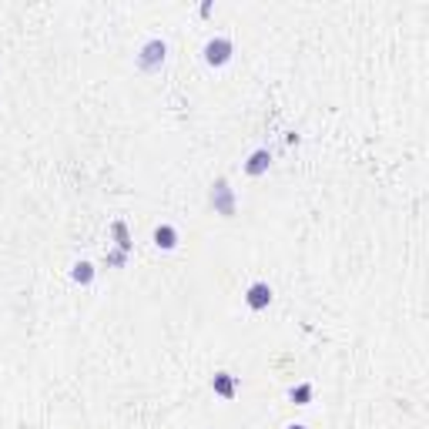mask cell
Segmentation results:
<instances>
[{
	"label": "cell",
	"mask_w": 429,
	"mask_h": 429,
	"mask_svg": "<svg viewBox=\"0 0 429 429\" xmlns=\"http://www.w3.org/2000/svg\"><path fill=\"white\" fill-rule=\"evenodd\" d=\"M168 61V41L165 37H148V41L141 44L138 51V68L144 74H154V70H161Z\"/></svg>",
	"instance_id": "cell-1"
},
{
	"label": "cell",
	"mask_w": 429,
	"mask_h": 429,
	"mask_svg": "<svg viewBox=\"0 0 429 429\" xmlns=\"http://www.w3.org/2000/svg\"><path fill=\"white\" fill-rule=\"evenodd\" d=\"M232 54H235V44H232V37H225V34L208 37L205 47H201V57H205L208 68H225L232 61Z\"/></svg>",
	"instance_id": "cell-2"
},
{
	"label": "cell",
	"mask_w": 429,
	"mask_h": 429,
	"mask_svg": "<svg viewBox=\"0 0 429 429\" xmlns=\"http://www.w3.org/2000/svg\"><path fill=\"white\" fill-rule=\"evenodd\" d=\"M211 208L225 215V218H232L235 215V192L228 188V178H218L211 185Z\"/></svg>",
	"instance_id": "cell-3"
},
{
	"label": "cell",
	"mask_w": 429,
	"mask_h": 429,
	"mask_svg": "<svg viewBox=\"0 0 429 429\" xmlns=\"http://www.w3.org/2000/svg\"><path fill=\"white\" fill-rule=\"evenodd\" d=\"M272 299H275V292H272V285L268 282H251L249 289H245V305H249L251 312H265L268 305H272Z\"/></svg>",
	"instance_id": "cell-4"
},
{
	"label": "cell",
	"mask_w": 429,
	"mask_h": 429,
	"mask_svg": "<svg viewBox=\"0 0 429 429\" xmlns=\"http://www.w3.org/2000/svg\"><path fill=\"white\" fill-rule=\"evenodd\" d=\"M268 165H272V151H268V148H255V151L249 154V158H245V175H249V178H259V175H265V171H268Z\"/></svg>",
	"instance_id": "cell-5"
},
{
	"label": "cell",
	"mask_w": 429,
	"mask_h": 429,
	"mask_svg": "<svg viewBox=\"0 0 429 429\" xmlns=\"http://www.w3.org/2000/svg\"><path fill=\"white\" fill-rule=\"evenodd\" d=\"M211 389H215V396H222V399H235L238 392V379L232 373H225V369H218V373L211 375Z\"/></svg>",
	"instance_id": "cell-6"
},
{
	"label": "cell",
	"mask_w": 429,
	"mask_h": 429,
	"mask_svg": "<svg viewBox=\"0 0 429 429\" xmlns=\"http://www.w3.org/2000/svg\"><path fill=\"white\" fill-rule=\"evenodd\" d=\"M151 238H154V245H158V249L161 251H175L178 249V228H175V225H158V228H154L151 232Z\"/></svg>",
	"instance_id": "cell-7"
},
{
	"label": "cell",
	"mask_w": 429,
	"mask_h": 429,
	"mask_svg": "<svg viewBox=\"0 0 429 429\" xmlns=\"http://www.w3.org/2000/svg\"><path fill=\"white\" fill-rule=\"evenodd\" d=\"M312 396H316V386H312V383H299V386L289 389V399L295 402V406H309Z\"/></svg>",
	"instance_id": "cell-8"
},
{
	"label": "cell",
	"mask_w": 429,
	"mask_h": 429,
	"mask_svg": "<svg viewBox=\"0 0 429 429\" xmlns=\"http://www.w3.org/2000/svg\"><path fill=\"white\" fill-rule=\"evenodd\" d=\"M70 278H74L77 285H91V282H94V265L91 262H74L70 265Z\"/></svg>",
	"instance_id": "cell-9"
},
{
	"label": "cell",
	"mask_w": 429,
	"mask_h": 429,
	"mask_svg": "<svg viewBox=\"0 0 429 429\" xmlns=\"http://www.w3.org/2000/svg\"><path fill=\"white\" fill-rule=\"evenodd\" d=\"M114 235H118V249L125 251H131V238H128V228H125V222H114Z\"/></svg>",
	"instance_id": "cell-10"
},
{
	"label": "cell",
	"mask_w": 429,
	"mask_h": 429,
	"mask_svg": "<svg viewBox=\"0 0 429 429\" xmlns=\"http://www.w3.org/2000/svg\"><path fill=\"white\" fill-rule=\"evenodd\" d=\"M285 429H309V426H305V423H289Z\"/></svg>",
	"instance_id": "cell-11"
}]
</instances>
